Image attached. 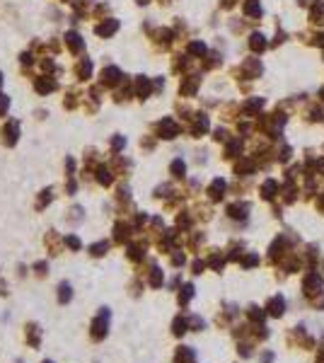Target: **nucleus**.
Here are the masks:
<instances>
[{"instance_id": "1", "label": "nucleus", "mask_w": 324, "mask_h": 363, "mask_svg": "<svg viewBox=\"0 0 324 363\" xmlns=\"http://www.w3.org/2000/svg\"><path fill=\"white\" fill-rule=\"evenodd\" d=\"M0 136H3V143H5V145L13 148L15 143H17V136H20V121H17V119H10L8 124L3 126Z\"/></svg>"}, {"instance_id": "2", "label": "nucleus", "mask_w": 324, "mask_h": 363, "mask_svg": "<svg viewBox=\"0 0 324 363\" xmlns=\"http://www.w3.org/2000/svg\"><path fill=\"white\" fill-rule=\"evenodd\" d=\"M34 90L39 92V95H49V92H54L56 90V80L54 78H46V75H41L34 80Z\"/></svg>"}, {"instance_id": "3", "label": "nucleus", "mask_w": 324, "mask_h": 363, "mask_svg": "<svg viewBox=\"0 0 324 363\" xmlns=\"http://www.w3.org/2000/svg\"><path fill=\"white\" fill-rule=\"evenodd\" d=\"M66 42H68V49L73 51V54H78L85 49V44H82V37L80 34H75V32H68L66 34Z\"/></svg>"}, {"instance_id": "4", "label": "nucleus", "mask_w": 324, "mask_h": 363, "mask_svg": "<svg viewBox=\"0 0 324 363\" xmlns=\"http://www.w3.org/2000/svg\"><path fill=\"white\" fill-rule=\"evenodd\" d=\"M116 27H119V22H116V20H109V22H104V25H99V27H97V34H102V37H109V34H111V32H114Z\"/></svg>"}, {"instance_id": "5", "label": "nucleus", "mask_w": 324, "mask_h": 363, "mask_svg": "<svg viewBox=\"0 0 324 363\" xmlns=\"http://www.w3.org/2000/svg\"><path fill=\"white\" fill-rule=\"evenodd\" d=\"M75 73H78L80 80H87L90 78V61H82L80 66H75Z\"/></svg>"}, {"instance_id": "6", "label": "nucleus", "mask_w": 324, "mask_h": 363, "mask_svg": "<svg viewBox=\"0 0 324 363\" xmlns=\"http://www.w3.org/2000/svg\"><path fill=\"white\" fill-rule=\"evenodd\" d=\"M119 70H114V68H109V70H104V83H119Z\"/></svg>"}, {"instance_id": "7", "label": "nucleus", "mask_w": 324, "mask_h": 363, "mask_svg": "<svg viewBox=\"0 0 324 363\" xmlns=\"http://www.w3.org/2000/svg\"><path fill=\"white\" fill-rule=\"evenodd\" d=\"M8 109H10V99H8V95H3V92H0V116H5V114H8Z\"/></svg>"}, {"instance_id": "8", "label": "nucleus", "mask_w": 324, "mask_h": 363, "mask_svg": "<svg viewBox=\"0 0 324 363\" xmlns=\"http://www.w3.org/2000/svg\"><path fill=\"white\" fill-rule=\"evenodd\" d=\"M20 61H22V66H25V68H29V66L34 63V56H32V54H22V56H20Z\"/></svg>"}, {"instance_id": "9", "label": "nucleus", "mask_w": 324, "mask_h": 363, "mask_svg": "<svg viewBox=\"0 0 324 363\" xmlns=\"http://www.w3.org/2000/svg\"><path fill=\"white\" fill-rule=\"evenodd\" d=\"M0 85H3V73H0Z\"/></svg>"}]
</instances>
